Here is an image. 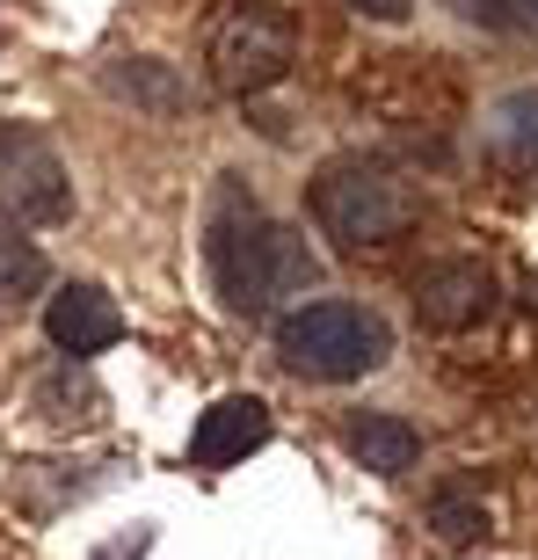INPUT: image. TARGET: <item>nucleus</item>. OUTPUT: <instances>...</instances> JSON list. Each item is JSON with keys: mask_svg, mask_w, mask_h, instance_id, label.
Wrapping results in <instances>:
<instances>
[{"mask_svg": "<svg viewBox=\"0 0 538 560\" xmlns=\"http://www.w3.org/2000/svg\"><path fill=\"white\" fill-rule=\"evenodd\" d=\"M211 277H219V299L241 320H277L284 299L320 284V255L284 219H262L255 205L226 197V211L211 219Z\"/></svg>", "mask_w": 538, "mask_h": 560, "instance_id": "obj_1", "label": "nucleus"}, {"mask_svg": "<svg viewBox=\"0 0 538 560\" xmlns=\"http://www.w3.org/2000/svg\"><path fill=\"white\" fill-rule=\"evenodd\" d=\"M277 357L299 378L350 386V378L378 372L394 357V328L372 306H350V299H306V306L277 313Z\"/></svg>", "mask_w": 538, "mask_h": 560, "instance_id": "obj_2", "label": "nucleus"}, {"mask_svg": "<svg viewBox=\"0 0 538 560\" xmlns=\"http://www.w3.org/2000/svg\"><path fill=\"white\" fill-rule=\"evenodd\" d=\"M313 219L342 248H386L422 219L414 189L378 161H328L313 175Z\"/></svg>", "mask_w": 538, "mask_h": 560, "instance_id": "obj_3", "label": "nucleus"}, {"mask_svg": "<svg viewBox=\"0 0 538 560\" xmlns=\"http://www.w3.org/2000/svg\"><path fill=\"white\" fill-rule=\"evenodd\" d=\"M299 59V30H291L284 8H269V0H248V8H233L219 15L211 30V81L226 88V95H262L277 88Z\"/></svg>", "mask_w": 538, "mask_h": 560, "instance_id": "obj_4", "label": "nucleus"}, {"mask_svg": "<svg viewBox=\"0 0 538 560\" xmlns=\"http://www.w3.org/2000/svg\"><path fill=\"white\" fill-rule=\"evenodd\" d=\"M0 211L15 226H66L73 219V175L59 145L30 125H0Z\"/></svg>", "mask_w": 538, "mask_h": 560, "instance_id": "obj_5", "label": "nucleus"}, {"mask_svg": "<svg viewBox=\"0 0 538 560\" xmlns=\"http://www.w3.org/2000/svg\"><path fill=\"white\" fill-rule=\"evenodd\" d=\"M502 306V277L488 270V262H436V270H422V284H414V320L436 335H473L488 328Z\"/></svg>", "mask_w": 538, "mask_h": 560, "instance_id": "obj_6", "label": "nucleus"}, {"mask_svg": "<svg viewBox=\"0 0 538 560\" xmlns=\"http://www.w3.org/2000/svg\"><path fill=\"white\" fill-rule=\"evenodd\" d=\"M44 335L59 357H103L125 342V306L103 284H59L44 299Z\"/></svg>", "mask_w": 538, "mask_h": 560, "instance_id": "obj_7", "label": "nucleus"}, {"mask_svg": "<svg viewBox=\"0 0 538 560\" xmlns=\"http://www.w3.org/2000/svg\"><path fill=\"white\" fill-rule=\"evenodd\" d=\"M262 444H269V408L255 394L211 400L204 416H197V430H189V458H197V466H241V458L262 452Z\"/></svg>", "mask_w": 538, "mask_h": 560, "instance_id": "obj_8", "label": "nucleus"}, {"mask_svg": "<svg viewBox=\"0 0 538 560\" xmlns=\"http://www.w3.org/2000/svg\"><path fill=\"white\" fill-rule=\"evenodd\" d=\"M30 416H37L44 430H95V422L109 416V394H103V378L87 372V357H59V364L30 386Z\"/></svg>", "mask_w": 538, "mask_h": 560, "instance_id": "obj_9", "label": "nucleus"}, {"mask_svg": "<svg viewBox=\"0 0 538 560\" xmlns=\"http://www.w3.org/2000/svg\"><path fill=\"white\" fill-rule=\"evenodd\" d=\"M342 452H350L364 474L400 480L414 458H422V436H414V422H400V416H386V408H372V416H350V422H342Z\"/></svg>", "mask_w": 538, "mask_h": 560, "instance_id": "obj_10", "label": "nucleus"}, {"mask_svg": "<svg viewBox=\"0 0 538 560\" xmlns=\"http://www.w3.org/2000/svg\"><path fill=\"white\" fill-rule=\"evenodd\" d=\"M103 88H109V95H125L131 109H153V117H183V109H189L175 66H161V59H117V66H103Z\"/></svg>", "mask_w": 538, "mask_h": 560, "instance_id": "obj_11", "label": "nucleus"}, {"mask_svg": "<svg viewBox=\"0 0 538 560\" xmlns=\"http://www.w3.org/2000/svg\"><path fill=\"white\" fill-rule=\"evenodd\" d=\"M95 474H109V466H15V502L30 510V517H59L66 502L95 495Z\"/></svg>", "mask_w": 538, "mask_h": 560, "instance_id": "obj_12", "label": "nucleus"}, {"mask_svg": "<svg viewBox=\"0 0 538 560\" xmlns=\"http://www.w3.org/2000/svg\"><path fill=\"white\" fill-rule=\"evenodd\" d=\"M488 145H495L510 167L538 175V88H510V95L488 109Z\"/></svg>", "mask_w": 538, "mask_h": 560, "instance_id": "obj_13", "label": "nucleus"}, {"mask_svg": "<svg viewBox=\"0 0 538 560\" xmlns=\"http://www.w3.org/2000/svg\"><path fill=\"white\" fill-rule=\"evenodd\" d=\"M44 284H51V270H44L37 241H22V226L0 211V306H22V299H37Z\"/></svg>", "mask_w": 538, "mask_h": 560, "instance_id": "obj_14", "label": "nucleus"}, {"mask_svg": "<svg viewBox=\"0 0 538 560\" xmlns=\"http://www.w3.org/2000/svg\"><path fill=\"white\" fill-rule=\"evenodd\" d=\"M430 532L444 546H473V539H488V510H480L473 495L444 488V495H430Z\"/></svg>", "mask_w": 538, "mask_h": 560, "instance_id": "obj_15", "label": "nucleus"}, {"mask_svg": "<svg viewBox=\"0 0 538 560\" xmlns=\"http://www.w3.org/2000/svg\"><path fill=\"white\" fill-rule=\"evenodd\" d=\"M444 8H452L458 22H473V30H495V37H510V30H517V0H444Z\"/></svg>", "mask_w": 538, "mask_h": 560, "instance_id": "obj_16", "label": "nucleus"}, {"mask_svg": "<svg viewBox=\"0 0 538 560\" xmlns=\"http://www.w3.org/2000/svg\"><path fill=\"white\" fill-rule=\"evenodd\" d=\"M145 546H153V524H131L125 539H109V546H95V560H145Z\"/></svg>", "mask_w": 538, "mask_h": 560, "instance_id": "obj_17", "label": "nucleus"}, {"mask_svg": "<svg viewBox=\"0 0 538 560\" xmlns=\"http://www.w3.org/2000/svg\"><path fill=\"white\" fill-rule=\"evenodd\" d=\"M342 8H356L364 22H408L414 15V0H342Z\"/></svg>", "mask_w": 538, "mask_h": 560, "instance_id": "obj_18", "label": "nucleus"}, {"mask_svg": "<svg viewBox=\"0 0 538 560\" xmlns=\"http://www.w3.org/2000/svg\"><path fill=\"white\" fill-rule=\"evenodd\" d=\"M531 8H538V0H531Z\"/></svg>", "mask_w": 538, "mask_h": 560, "instance_id": "obj_19", "label": "nucleus"}]
</instances>
